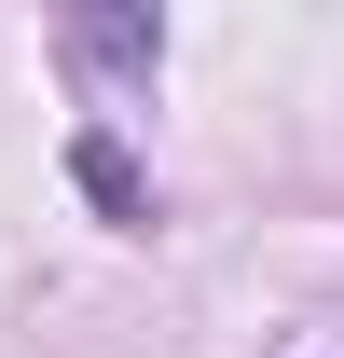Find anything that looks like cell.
Returning <instances> with one entry per match:
<instances>
[]
</instances>
